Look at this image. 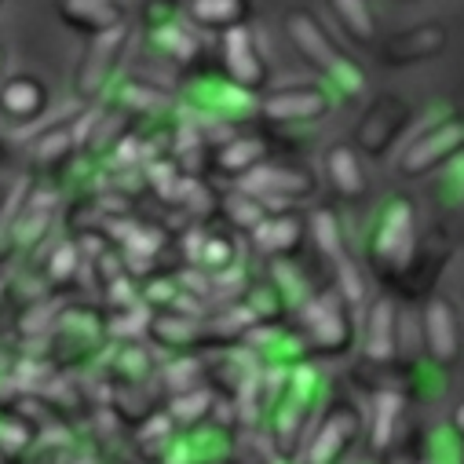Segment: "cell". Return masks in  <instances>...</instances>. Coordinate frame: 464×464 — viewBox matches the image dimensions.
Masks as SVG:
<instances>
[{
    "label": "cell",
    "mask_w": 464,
    "mask_h": 464,
    "mask_svg": "<svg viewBox=\"0 0 464 464\" xmlns=\"http://www.w3.org/2000/svg\"><path fill=\"white\" fill-rule=\"evenodd\" d=\"M307 238L314 242L318 256H322L329 267L352 256V238H347V223H343L340 208H333V205H314V208L307 212Z\"/></svg>",
    "instance_id": "obj_30"
},
{
    "label": "cell",
    "mask_w": 464,
    "mask_h": 464,
    "mask_svg": "<svg viewBox=\"0 0 464 464\" xmlns=\"http://www.w3.org/2000/svg\"><path fill=\"white\" fill-rule=\"evenodd\" d=\"M0 8H5V0H0Z\"/></svg>",
    "instance_id": "obj_44"
},
{
    "label": "cell",
    "mask_w": 464,
    "mask_h": 464,
    "mask_svg": "<svg viewBox=\"0 0 464 464\" xmlns=\"http://www.w3.org/2000/svg\"><path fill=\"white\" fill-rule=\"evenodd\" d=\"M264 161H271V140L267 136H260V132H230L227 140L212 143L205 176H216V179L235 187L238 179H246Z\"/></svg>",
    "instance_id": "obj_21"
},
{
    "label": "cell",
    "mask_w": 464,
    "mask_h": 464,
    "mask_svg": "<svg viewBox=\"0 0 464 464\" xmlns=\"http://www.w3.org/2000/svg\"><path fill=\"white\" fill-rule=\"evenodd\" d=\"M219 219H227L230 227H235V235H253V230H256V223L267 216V208L256 201V198H249L246 190H230L223 201H219V212H216Z\"/></svg>",
    "instance_id": "obj_36"
},
{
    "label": "cell",
    "mask_w": 464,
    "mask_h": 464,
    "mask_svg": "<svg viewBox=\"0 0 464 464\" xmlns=\"http://www.w3.org/2000/svg\"><path fill=\"white\" fill-rule=\"evenodd\" d=\"M187 0H143L140 5V34L150 37L158 30H169L176 23H183Z\"/></svg>",
    "instance_id": "obj_38"
},
{
    "label": "cell",
    "mask_w": 464,
    "mask_h": 464,
    "mask_svg": "<svg viewBox=\"0 0 464 464\" xmlns=\"http://www.w3.org/2000/svg\"><path fill=\"white\" fill-rule=\"evenodd\" d=\"M59 23L77 37H99L129 23V0H52Z\"/></svg>",
    "instance_id": "obj_25"
},
{
    "label": "cell",
    "mask_w": 464,
    "mask_h": 464,
    "mask_svg": "<svg viewBox=\"0 0 464 464\" xmlns=\"http://www.w3.org/2000/svg\"><path fill=\"white\" fill-rule=\"evenodd\" d=\"M322 176L336 201L359 205L370 194V176H366V158L352 143H329L322 154Z\"/></svg>",
    "instance_id": "obj_26"
},
{
    "label": "cell",
    "mask_w": 464,
    "mask_h": 464,
    "mask_svg": "<svg viewBox=\"0 0 464 464\" xmlns=\"http://www.w3.org/2000/svg\"><path fill=\"white\" fill-rule=\"evenodd\" d=\"M417 333H420V355L442 377L460 366L464 359V314L460 304L435 289L424 304H417Z\"/></svg>",
    "instance_id": "obj_10"
},
{
    "label": "cell",
    "mask_w": 464,
    "mask_h": 464,
    "mask_svg": "<svg viewBox=\"0 0 464 464\" xmlns=\"http://www.w3.org/2000/svg\"><path fill=\"white\" fill-rule=\"evenodd\" d=\"M366 439V410L352 399H329L314 417L293 464H347L355 446Z\"/></svg>",
    "instance_id": "obj_7"
},
{
    "label": "cell",
    "mask_w": 464,
    "mask_h": 464,
    "mask_svg": "<svg viewBox=\"0 0 464 464\" xmlns=\"http://www.w3.org/2000/svg\"><path fill=\"white\" fill-rule=\"evenodd\" d=\"M88 271V260H84V246L77 235L70 230H59V235L44 246V256H41V278L48 285V293H70L81 285Z\"/></svg>",
    "instance_id": "obj_27"
},
{
    "label": "cell",
    "mask_w": 464,
    "mask_h": 464,
    "mask_svg": "<svg viewBox=\"0 0 464 464\" xmlns=\"http://www.w3.org/2000/svg\"><path fill=\"white\" fill-rule=\"evenodd\" d=\"M329 12H333V23L340 26V34L359 44V48H377L381 41V19H377V8L373 0H325Z\"/></svg>",
    "instance_id": "obj_31"
},
{
    "label": "cell",
    "mask_w": 464,
    "mask_h": 464,
    "mask_svg": "<svg viewBox=\"0 0 464 464\" xmlns=\"http://www.w3.org/2000/svg\"><path fill=\"white\" fill-rule=\"evenodd\" d=\"M336 106V95L322 81H296V84H278L260 92L256 121L271 129H289V125H314L325 121Z\"/></svg>",
    "instance_id": "obj_13"
},
{
    "label": "cell",
    "mask_w": 464,
    "mask_h": 464,
    "mask_svg": "<svg viewBox=\"0 0 464 464\" xmlns=\"http://www.w3.org/2000/svg\"><path fill=\"white\" fill-rule=\"evenodd\" d=\"M132 435H136V450H140L150 464H161V460L169 457V450H172L179 428H176V420L169 417V410L161 406V410H154L147 420H140V424L132 428Z\"/></svg>",
    "instance_id": "obj_33"
},
{
    "label": "cell",
    "mask_w": 464,
    "mask_h": 464,
    "mask_svg": "<svg viewBox=\"0 0 464 464\" xmlns=\"http://www.w3.org/2000/svg\"><path fill=\"white\" fill-rule=\"evenodd\" d=\"M147 48H150L158 59L172 63L183 77L194 73V70H201V66H208V63H205V34L194 30L187 19L176 23V26H169V30L150 34V37H147Z\"/></svg>",
    "instance_id": "obj_28"
},
{
    "label": "cell",
    "mask_w": 464,
    "mask_h": 464,
    "mask_svg": "<svg viewBox=\"0 0 464 464\" xmlns=\"http://www.w3.org/2000/svg\"><path fill=\"white\" fill-rule=\"evenodd\" d=\"M249 242L264 260H293L307 242V212L300 208L267 212L249 235Z\"/></svg>",
    "instance_id": "obj_23"
},
{
    "label": "cell",
    "mask_w": 464,
    "mask_h": 464,
    "mask_svg": "<svg viewBox=\"0 0 464 464\" xmlns=\"http://www.w3.org/2000/svg\"><path fill=\"white\" fill-rule=\"evenodd\" d=\"M219 406H223V399L216 395L212 384H198V388H187V392H176V395L165 399V410H169V417L176 420L179 431L212 420Z\"/></svg>",
    "instance_id": "obj_32"
},
{
    "label": "cell",
    "mask_w": 464,
    "mask_h": 464,
    "mask_svg": "<svg viewBox=\"0 0 464 464\" xmlns=\"http://www.w3.org/2000/svg\"><path fill=\"white\" fill-rule=\"evenodd\" d=\"M402 5H410V0H402Z\"/></svg>",
    "instance_id": "obj_45"
},
{
    "label": "cell",
    "mask_w": 464,
    "mask_h": 464,
    "mask_svg": "<svg viewBox=\"0 0 464 464\" xmlns=\"http://www.w3.org/2000/svg\"><path fill=\"white\" fill-rule=\"evenodd\" d=\"M410 125H413V106L395 92H381L359 113L352 129V147L370 161H384L392 158L395 147H402Z\"/></svg>",
    "instance_id": "obj_12"
},
{
    "label": "cell",
    "mask_w": 464,
    "mask_h": 464,
    "mask_svg": "<svg viewBox=\"0 0 464 464\" xmlns=\"http://www.w3.org/2000/svg\"><path fill=\"white\" fill-rule=\"evenodd\" d=\"M12 158V143H8V136L5 132H0V165H5Z\"/></svg>",
    "instance_id": "obj_41"
},
{
    "label": "cell",
    "mask_w": 464,
    "mask_h": 464,
    "mask_svg": "<svg viewBox=\"0 0 464 464\" xmlns=\"http://www.w3.org/2000/svg\"><path fill=\"white\" fill-rule=\"evenodd\" d=\"M329 377L322 373L318 359H307L293 366L289 373L271 377V395H267V413H264V439L267 450L282 460H296L314 417L329 402Z\"/></svg>",
    "instance_id": "obj_1"
},
{
    "label": "cell",
    "mask_w": 464,
    "mask_h": 464,
    "mask_svg": "<svg viewBox=\"0 0 464 464\" xmlns=\"http://www.w3.org/2000/svg\"><path fill=\"white\" fill-rule=\"evenodd\" d=\"M410 395L402 392L399 377L366 392V446L373 457H381L410 424Z\"/></svg>",
    "instance_id": "obj_19"
},
{
    "label": "cell",
    "mask_w": 464,
    "mask_h": 464,
    "mask_svg": "<svg viewBox=\"0 0 464 464\" xmlns=\"http://www.w3.org/2000/svg\"><path fill=\"white\" fill-rule=\"evenodd\" d=\"M446 428L464 442V399H460V402H453V410H450V417H446Z\"/></svg>",
    "instance_id": "obj_39"
},
{
    "label": "cell",
    "mask_w": 464,
    "mask_h": 464,
    "mask_svg": "<svg viewBox=\"0 0 464 464\" xmlns=\"http://www.w3.org/2000/svg\"><path fill=\"white\" fill-rule=\"evenodd\" d=\"M52 110V88L37 73H12L0 84V121L37 125Z\"/></svg>",
    "instance_id": "obj_24"
},
{
    "label": "cell",
    "mask_w": 464,
    "mask_h": 464,
    "mask_svg": "<svg viewBox=\"0 0 464 464\" xmlns=\"http://www.w3.org/2000/svg\"><path fill=\"white\" fill-rule=\"evenodd\" d=\"M235 187L246 190L249 198H256L267 212H285V208H296V205L318 198V176L307 165H300V161H275V158L264 161L260 169H253Z\"/></svg>",
    "instance_id": "obj_14"
},
{
    "label": "cell",
    "mask_w": 464,
    "mask_h": 464,
    "mask_svg": "<svg viewBox=\"0 0 464 464\" xmlns=\"http://www.w3.org/2000/svg\"><path fill=\"white\" fill-rule=\"evenodd\" d=\"M77 118H63L55 125H48L44 132H37V140L30 143V165H34V179H44V183H55L70 161L77 158L81 150V140H77Z\"/></svg>",
    "instance_id": "obj_22"
},
{
    "label": "cell",
    "mask_w": 464,
    "mask_h": 464,
    "mask_svg": "<svg viewBox=\"0 0 464 464\" xmlns=\"http://www.w3.org/2000/svg\"><path fill=\"white\" fill-rule=\"evenodd\" d=\"M246 352L256 359V366L267 373V377H278V373H289L293 366L307 362L311 352L296 329L293 318H282V322H267V325H256L249 329V336L242 340Z\"/></svg>",
    "instance_id": "obj_18"
},
{
    "label": "cell",
    "mask_w": 464,
    "mask_h": 464,
    "mask_svg": "<svg viewBox=\"0 0 464 464\" xmlns=\"http://www.w3.org/2000/svg\"><path fill=\"white\" fill-rule=\"evenodd\" d=\"M333 285L340 289V296L352 304L355 311L366 307V300H370V289H366V264H359L355 256L333 264Z\"/></svg>",
    "instance_id": "obj_37"
},
{
    "label": "cell",
    "mask_w": 464,
    "mask_h": 464,
    "mask_svg": "<svg viewBox=\"0 0 464 464\" xmlns=\"http://www.w3.org/2000/svg\"><path fill=\"white\" fill-rule=\"evenodd\" d=\"M264 275L275 282V289L282 293V300H285V307H289V314H296V307L318 289L311 278H307V271L300 267V264H293V260H267V267H264Z\"/></svg>",
    "instance_id": "obj_34"
},
{
    "label": "cell",
    "mask_w": 464,
    "mask_h": 464,
    "mask_svg": "<svg viewBox=\"0 0 464 464\" xmlns=\"http://www.w3.org/2000/svg\"><path fill=\"white\" fill-rule=\"evenodd\" d=\"M311 359H340L359 347V311L336 285H318L293 314Z\"/></svg>",
    "instance_id": "obj_6"
},
{
    "label": "cell",
    "mask_w": 464,
    "mask_h": 464,
    "mask_svg": "<svg viewBox=\"0 0 464 464\" xmlns=\"http://www.w3.org/2000/svg\"><path fill=\"white\" fill-rule=\"evenodd\" d=\"M132 44H136V30L132 23L118 26V30H106L99 37H88L84 41V52L73 66V77H70V88L81 102H99L113 81L125 73V63L132 59Z\"/></svg>",
    "instance_id": "obj_8"
},
{
    "label": "cell",
    "mask_w": 464,
    "mask_h": 464,
    "mask_svg": "<svg viewBox=\"0 0 464 464\" xmlns=\"http://www.w3.org/2000/svg\"><path fill=\"white\" fill-rule=\"evenodd\" d=\"M417 242H420L417 201L410 194H388L381 208L370 216L366 242H362L366 271L381 282V289H392L402 278V271L417 253Z\"/></svg>",
    "instance_id": "obj_3"
},
{
    "label": "cell",
    "mask_w": 464,
    "mask_h": 464,
    "mask_svg": "<svg viewBox=\"0 0 464 464\" xmlns=\"http://www.w3.org/2000/svg\"><path fill=\"white\" fill-rule=\"evenodd\" d=\"M282 30L293 44V52L322 77V84L340 99H362L366 95V70L340 48V41L329 34V26L304 5L289 8L282 15Z\"/></svg>",
    "instance_id": "obj_2"
},
{
    "label": "cell",
    "mask_w": 464,
    "mask_h": 464,
    "mask_svg": "<svg viewBox=\"0 0 464 464\" xmlns=\"http://www.w3.org/2000/svg\"><path fill=\"white\" fill-rule=\"evenodd\" d=\"M460 158H464V113L446 110L439 121L424 125L413 140L402 143L395 158V172L399 179H431Z\"/></svg>",
    "instance_id": "obj_9"
},
{
    "label": "cell",
    "mask_w": 464,
    "mask_h": 464,
    "mask_svg": "<svg viewBox=\"0 0 464 464\" xmlns=\"http://www.w3.org/2000/svg\"><path fill=\"white\" fill-rule=\"evenodd\" d=\"M453 256H457L453 230H450L442 219H435L431 227L420 230V242H417V253H413L410 267L402 271V278H399L388 293H392L399 304H410V307L424 304V300L439 289V282H442L446 267L453 264Z\"/></svg>",
    "instance_id": "obj_11"
},
{
    "label": "cell",
    "mask_w": 464,
    "mask_h": 464,
    "mask_svg": "<svg viewBox=\"0 0 464 464\" xmlns=\"http://www.w3.org/2000/svg\"><path fill=\"white\" fill-rule=\"evenodd\" d=\"M5 66H8V48L0 44V84H5Z\"/></svg>",
    "instance_id": "obj_42"
},
{
    "label": "cell",
    "mask_w": 464,
    "mask_h": 464,
    "mask_svg": "<svg viewBox=\"0 0 464 464\" xmlns=\"http://www.w3.org/2000/svg\"><path fill=\"white\" fill-rule=\"evenodd\" d=\"M450 48V30L442 19H424L413 26H402L377 41V63L384 70H410L420 63L439 59Z\"/></svg>",
    "instance_id": "obj_17"
},
{
    "label": "cell",
    "mask_w": 464,
    "mask_h": 464,
    "mask_svg": "<svg viewBox=\"0 0 464 464\" xmlns=\"http://www.w3.org/2000/svg\"><path fill=\"white\" fill-rule=\"evenodd\" d=\"M158 355H205L208 352V333L205 314L198 311H150L147 336H143Z\"/></svg>",
    "instance_id": "obj_20"
},
{
    "label": "cell",
    "mask_w": 464,
    "mask_h": 464,
    "mask_svg": "<svg viewBox=\"0 0 464 464\" xmlns=\"http://www.w3.org/2000/svg\"><path fill=\"white\" fill-rule=\"evenodd\" d=\"M256 15V0H187L183 19L205 37H219L235 26H249Z\"/></svg>",
    "instance_id": "obj_29"
},
{
    "label": "cell",
    "mask_w": 464,
    "mask_h": 464,
    "mask_svg": "<svg viewBox=\"0 0 464 464\" xmlns=\"http://www.w3.org/2000/svg\"><path fill=\"white\" fill-rule=\"evenodd\" d=\"M8 289H12V278H8V260H0V307H5Z\"/></svg>",
    "instance_id": "obj_40"
},
{
    "label": "cell",
    "mask_w": 464,
    "mask_h": 464,
    "mask_svg": "<svg viewBox=\"0 0 464 464\" xmlns=\"http://www.w3.org/2000/svg\"><path fill=\"white\" fill-rule=\"evenodd\" d=\"M260 95L238 88L235 81H227L219 66H201L183 77V92L176 95V110L187 118L201 121L205 129H242L256 121Z\"/></svg>",
    "instance_id": "obj_5"
},
{
    "label": "cell",
    "mask_w": 464,
    "mask_h": 464,
    "mask_svg": "<svg viewBox=\"0 0 464 464\" xmlns=\"http://www.w3.org/2000/svg\"><path fill=\"white\" fill-rule=\"evenodd\" d=\"M370 464H377V457H373V460H370Z\"/></svg>",
    "instance_id": "obj_43"
},
{
    "label": "cell",
    "mask_w": 464,
    "mask_h": 464,
    "mask_svg": "<svg viewBox=\"0 0 464 464\" xmlns=\"http://www.w3.org/2000/svg\"><path fill=\"white\" fill-rule=\"evenodd\" d=\"M110 325L106 311L95 304L66 300L52 322V329L41 340V359L55 373H81L88 366H99L110 352Z\"/></svg>",
    "instance_id": "obj_4"
},
{
    "label": "cell",
    "mask_w": 464,
    "mask_h": 464,
    "mask_svg": "<svg viewBox=\"0 0 464 464\" xmlns=\"http://www.w3.org/2000/svg\"><path fill=\"white\" fill-rule=\"evenodd\" d=\"M41 439V431L30 424L26 413H19L15 406H0V457H23L34 450V442Z\"/></svg>",
    "instance_id": "obj_35"
},
{
    "label": "cell",
    "mask_w": 464,
    "mask_h": 464,
    "mask_svg": "<svg viewBox=\"0 0 464 464\" xmlns=\"http://www.w3.org/2000/svg\"><path fill=\"white\" fill-rule=\"evenodd\" d=\"M402 304L381 289L359 311V352L370 366H395L402 359Z\"/></svg>",
    "instance_id": "obj_15"
},
{
    "label": "cell",
    "mask_w": 464,
    "mask_h": 464,
    "mask_svg": "<svg viewBox=\"0 0 464 464\" xmlns=\"http://www.w3.org/2000/svg\"><path fill=\"white\" fill-rule=\"evenodd\" d=\"M216 66L227 81H235L238 88L260 95L267 92V81H271V63H267V52L256 37L253 26H235L219 34V48H216Z\"/></svg>",
    "instance_id": "obj_16"
}]
</instances>
